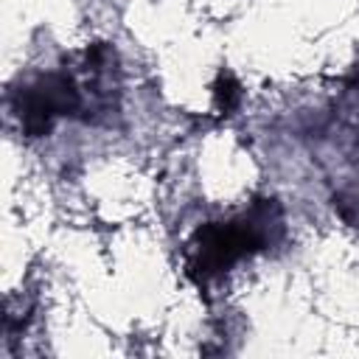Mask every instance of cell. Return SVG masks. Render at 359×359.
I'll return each mask as SVG.
<instances>
[{"mask_svg":"<svg viewBox=\"0 0 359 359\" xmlns=\"http://www.w3.org/2000/svg\"><path fill=\"white\" fill-rule=\"evenodd\" d=\"M275 230H280V208L272 199H261L250 210L224 222L202 224L188 244V275L199 286L222 278L244 258L266 250Z\"/></svg>","mask_w":359,"mask_h":359,"instance_id":"obj_1","label":"cell"}]
</instances>
